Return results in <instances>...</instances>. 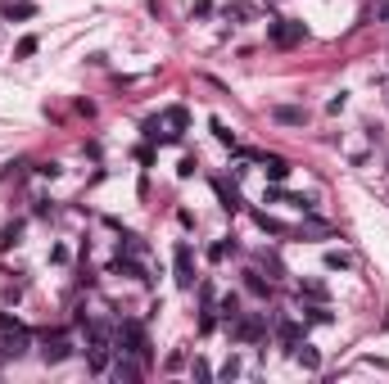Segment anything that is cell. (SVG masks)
I'll return each mask as SVG.
<instances>
[{
    "instance_id": "4fadbf2b",
    "label": "cell",
    "mask_w": 389,
    "mask_h": 384,
    "mask_svg": "<svg viewBox=\"0 0 389 384\" xmlns=\"http://www.w3.org/2000/svg\"><path fill=\"white\" fill-rule=\"evenodd\" d=\"M271 118L281 122V127H303V109H294V104H276Z\"/></svg>"
},
{
    "instance_id": "5bb4252c",
    "label": "cell",
    "mask_w": 389,
    "mask_h": 384,
    "mask_svg": "<svg viewBox=\"0 0 389 384\" xmlns=\"http://www.w3.org/2000/svg\"><path fill=\"white\" fill-rule=\"evenodd\" d=\"M245 289H249V294H254V298H263V303H267V298H271V285H267V280H263L258 272H245Z\"/></svg>"
},
{
    "instance_id": "8992f818",
    "label": "cell",
    "mask_w": 389,
    "mask_h": 384,
    "mask_svg": "<svg viewBox=\"0 0 389 384\" xmlns=\"http://www.w3.org/2000/svg\"><path fill=\"white\" fill-rule=\"evenodd\" d=\"M231 335H236L240 344H258L263 335H267V317H236L231 321Z\"/></svg>"
},
{
    "instance_id": "4316f807",
    "label": "cell",
    "mask_w": 389,
    "mask_h": 384,
    "mask_svg": "<svg viewBox=\"0 0 389 384\" xmlns=\"http://www.w3.org/2000/svg\"><path fill=\"white\" fill-rule=\"evenodd\" d=\"M0 298H5V303H19V298H23V285H5V289H0Z\"/></svg>"
},
{
    "instance_id": "9a60e30c",
    "label": "cell",
    "mask_w": 389,
    "mask_h": 384,
    "mask_svg": "<svg viewBox=\"0 0 389 384\" xmlns=\"http://www.w3.org/2000/svg\"><path fill=\"white\" fill-rule=\"evenodd\" d=\"M213 190H217V199H222V208H227V213H236V208H240V195L227 186V181H213Z\"/></svg>"
},
{
    "instance_id": "277c9868",
    "label": "cell",
    "mask_w": 389,
    "mask_h": 384,
    "mask_svg": "<svg viewBox=\"0 0 389 384\" xmlns=\"http://www.w3.org/2000/svg\"><path fill=\"white\" fill-rule=\"evenodd\" d=\"M23 352H27V330H23L19 321H10V326L0 330V357H5V362H10V357L19 362Z\"/></svg>"
},
{
    "instance_id": "83f0119b",
    "label": "cell",
    "mask_w": 389,
    "mask_h": 384,
    "mask_svg": "<svg viewBox=\"0 0 389 384\" xmlns=\"http://www.w3.org/2000/svg\"><path fill=\"white\" fill-rule=\"evenodd\" d=\"M190 14H194V19H208V14H213V0H194Z\"/></svg>"
},
{
    "instance_id": "3957f363",
    "label": "cell",
    "mask_w": 389,
    "mask_h": 384,
    "mask_svg": "<svg viewBox=\"0 0 389 384\" xmlns=\"http://www.w3.org/2000/svg\"><path fill=\"white\" fill-rule=\"evenodd\" d=\"M267 36H271V45L290 50V45H299L303 36H308V27H303V23H294V19H276V23H267Z\"/></svg>"
},
{
    "instance_id": "f1b7e54d",
    "label": "cell",
    "mask_w": 389,
    "mask_h": 384,
    "mask_svg": "<svg viewBox=\"0 0 389 384\" xmlns=\"http://www.w3.org/2000/svg\"><path fill=\"white\" fill-rule=\"evenodd\" d=\"M217 375H222V380H236V375H240V362H236V357H231V362L222 366V371H217Z\"/></svg>"
},
{
    "instance_id": "6da1fadb",
    "label": "cell",
    "mask_w": 389,
    "mask_h": 384,
    "mask_svg": "<svg viewBox=\"0 0 389 384\" xmlns=\"http://www.w3.org/2000/svg\"><path fill=\"white\" fill-rule=\"evenodd\" d=\"M82 335H87V362H91V371H109V344H113L109 326H104V321H82Z\"/></svg>"
},
{
    "instance_id": "4dcf8cb0",
    "label": "cell",
    "mask_w": 389,
    "mask_h": 384,
    "mask_svg": "<svg viewBox=\"0 0 389 384\" xmlns=\"http://www.w3.org/2000/svg\"><path fill=\"white\" fill-rule=\"evenodd\" d=\"M380 19H389V5H385V10H380Z\"/></svg>"
},
{
    "instance_id": "d6986e66",
    "label": "cell",
    "mask_w": 389,
    "mask_h": 384,
    "mask_svg": "<svg viewBox=\"0 0 389 384\" xmlns=\"http://www.w3.org/2000/svg\"><path fill=\"white\" fill-rule=\"evenodd\" d=\"M19 240H23V221H10V226H5V235H0V249H14Z\"/></svg>"
},
{
    "instance_id": "30bf717a",
    "label": "cell",
    "mask_w": 389,
    "mask_h": 384,
    "mask_svg": "<svg viewBox=\"0 0 389 384\" xmlns=\"http://www.w3.org/2000/svg\"><path fill=\"white\" fill-rule=\"evenodd\" d=\"M294 362H299L303 371H317V366H322V352H317L313 344H303V339H299V344H294Z\"/></svg>"
},
{
    "instance_id": "ffe728a7",
    "label": "cell",
    "mask_w": 389,
    "mask_h": 384,
    "mask_svg": "<svg viewBox=\"0 0 389 384\" xmlns=\"http://www.w3.org/2000/svg\"><path fill=\"white\" fill-rule=\"evenodd\" d=\"M186 122H190V118H186V109H181V104H173V109H168V127L181 136V132H186Z\"/></svg>"
},
{
    "instance_id": "ac0fdd59",
    "label": "cell",
    "mask_w": 389,
    "mask_h": 384,
    "mask_svg": "<svg viewBox=\"0 0 389 384\" xmlns=\"http://www.w3.org/2000/svg\"><path fill=\"white\" fill-rule=\"evenodd\" d=\"M326 267H331V272H348V267H353V258H348V253H340V249H331V253H326Z\"/></svg>"
},
{
    "instance_id": "5b68a950",
    "label": "cell",
    "mask_w": 389,
    "mask_h": 384,
    "mask_svg": "<svg viewBox=\"0 0 389 384\" xmlns=\"http://www.w3.org/2000/svg\"><path fill=\"white\" fill-rule=\"evenodd\" d=\"M68 352H73L68 335H59V330H54V335L45 330V335H41V357H45V366H59V362L68 357Z\"/></svg>"
},
{
    "instance_id": "d4e9b609",
    "label": "cell",
    "mask_w": 389,
    "mask_h": 384,
    "mask_svg": "<svg viewBox=\"0 0 389 384\" xmlns=\"http://www.w3.org/2000/svg\"><path fill=\"white\" fill-rule=\"evenodd\" d=\"M190 375L194 380H213V366L204 362V357H194V366H190Z\"/></svg>"
},
{
    "instance_id": "ba28073f",
    "label": "cell",
    "mask_w": 389,
    "mask_h": 384,
    "mask_svg": "<svg viewBox=\"0 0 389 384\" xmlns=\"http://www.w3.org/2000/svg\"><path fill=\"white\" fill-rule=\"evenodd\" d=\"M258 163H263V172H267L271 186H281L285 176H290V163H285V158H276V154H258Z\"/></svg>"
},
{
    "instance_id": "2e32d148",
    "label": "cell",
    "mask_w": 389,
    "mask_h": 384,
    "mask_svg": "<svg viewBox=\"0 0 389 384\" xmlns=\"http://www.w3.org/2000/svg\"><path fill=\"white\" fill-rule=\"evenodd\" d=\"M299 294L308 298V303H326V298H331V294H326V285H322V280H303V285H299Z\"/></svg>"
},
{
    "instance_id": "7402d4cb",
    "label": "cell",
    "mask_w": 389,
    "mask_h": 384,
    "mask_svg": "<svg viewBox=\"0 0 389 384\" xmlns=\"http://www.w3.org/2000/svg\"><path fill=\"white\" fill-rule=\"evenodd\" d=\"M258 226L267 230V235H290V230H285V226H281V221H276V217H267V213H258Z\"/></svg>"
},
{
    "instance_id": "484cf974",
    "label": "cell",
    "mask_w": 389,
    "mask_h": 384,
    "mask_svg": "<svg viewBox=\"0 0 389 384\" xmlns=\"http://www.w3.org/2000/svg\"><path fill=\"white\" fill-rule=\"evenodd\" d=\"M213 132H217V141H222V145H236V132H227V122L213 118Z\"/></svg>"
},
{
    "instance_id": "44dd1931",
    "label": "cell",
    "mask_w": 389,
    "mask_h": 384,
    "mask_svg": "<svg viewBox=\"0 0 389 384\" xmlns=\"http://www.w3.org/2000/svg\"><path fill=\"white\" fill-rule=\"evenodd\" d=\"M303 317L317 321V326H326V321H331V312H326V303H313V307H303Z\"/></svg>"
},
{
    "instance_id": "52a82bcc",
    "label": "cell",
    "mask_w": 389,
    "mask_h": 384,
    "mask_svg": "<svg viewBox=\"0 0 389 384\" xmlns=\"http://www.w3.org/2000/svg\"><path fill=\"white\" fill-rule=\"evenodd\" d=\"M173 263H177V285L181 289H194V253H190V244H177V253H173Z\"/></svg>"
},
{
    "instance_id": "9c48e42d",
    "label": "cell",
    "mask_w": 389,
    "mask_h": 384,
    "mask_svg": "<svg viewBox=\"0 0 389 384\" xmlns=\"http://www.w3.org/2000/svg\"><path fill=\"white\" fill-rule=\"evenodd\" d=\"M136 362H141V357H131V352H118V362H113V375H118V380H141V366H136Z\"/></svg>"
},
{
    "instance_id": "e0dca14e",
    "label": "cell",
    "mask_w": 389,
    "mask_h": 384,
    "mask_svg": "<svg viewBox=\"0 0 389 384\" xmlns=\"http://www.w3.org/2000/svg\"><path fill=\"white\" fill-rule=\"evenodd\" d=\"M217 312H222V321H227V326H231V321L240 317V298H236V294H227V298H222V303H217Z\"/></svg>"
},
{
    "instance_id": "cb8c5ba5",
    "label": "cell",
    "mask_w": 389,
    "mask_h": 384,
    "mask_svg": "<svg viewBox=\"0 0 389 384\" xmlns=\"http://www.w3.org/2000/svg\"><path fill=\"white\" fill-rule=\"evenodd\" d=\"M14 55L19 59H27V55H36V36H23L19 45H14Z\"/></svg>"
},
{
    "instance_id": "f546056e",
    "label": "cell",
    "mask_w": 389,
    "mask_h": 384,
    "mask_svg": "<svg viewBox=\"0 0 389 384\" xmlns=\"http://www.w3.org/2000/svg\"><path fill=\"white\" fill-rule=\"evenodd\" d=\"M227 249H236V244H213V249H208V258H213V263H222V258H227Z\"/></svg>"
},
{
    "instance_id": "603a6c76",
    "label": "cell",
    "mask_w": 389,
    "mask_h": 384,
    "mask_svg": "<svg viewBox=\"0 0 389 384\" xmlns=\"http://www.w3.org/2000/svg\"><path fill=\"white\" fill-rule=\"evenodd\" d=\"M36 5H5V19H32Z\"/></svg>"
},
{
    "instance_id": "7c38bea8",
    "label": "cell",
    "mask_w": 389,
    "mask_h": 384,
    "mask_svg": "<svg viewBox=\"0 0 389 384\" xmlns=\"http://www.w3.org/2000/svg\"><path fill=\"white\" fill-rule=\"evenodd\" d=\"M254 14H258V10H254V5H245V0H231L227 10H222V19H227V23H249V19H254Z\"/></svg>"
},
{
    "instance_id": "8fae6325",
    "label": "cell",
    "mask_w": 389,
    "mask_h": 384,
    "mask_svg": "<svg viewBox=\"0 0 389 384\" xmlns=\"http://www.w3.org/2000/svg\"><path fill=\"white\" fill-rule=\"evenodd\" d=\"M303 339V330L294 326V321H276V344H281V348H290L294 352V344Z\"/></svg>"
},
{
    "instance_id": "7a4b0ae2",
    "label": "cell",
    "mask_w": 389,
    "mask_h": 384,
    "mask_svg": "<svg viewBox=\"0 0 389 384\" xmlns=\"http://www.w3.org/2000/svg\"><path fill=\"white\" fill-rule=\"evenodd\" d=\"M118 352H131V357H141V362H150V339H145V326L141 321H122L118 330Z\"/></svg>"
}]
</instances>
